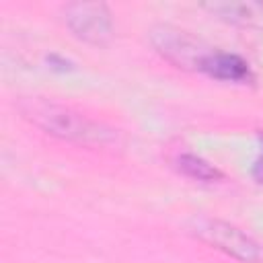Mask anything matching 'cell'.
I'll use <instances>...</instances> for the list:
<instances>
[{
    "mask_svg": "<svg viewBox=\"0 0 263 263\" xmlns=\"http://www.w3.org/2000/svg\"><path fill=\"white\" fill-rule=\"evenodd\" d=\"M21 109L25 117L31 119L37 127L62 140H70L84 146H117L119 144L115 129L70 107L43 101V99H29L21 105Z\"/></svg>",
    "mask_w": 263,
    "mask_h": 263,
    "instance_id": "1",
    "label": "cell"
},
{
    "mask_svg": "<svg viewBox=\"0 0 263 263\" xmlns=\"http://www.w3.org/2000/svg\"><path fill=\"white\" fill-rule=\"evenodd\" d=\"M195 234L214 245L216 249L224 251L226 255L242 261V263H261L263 261V249L261 245L251 238L240 228L222 222V220H199L195 224Z\"/></svg>",
    "mask_w": 263,
    "mask_h": 263,
    "instance_id": "2",
    "label": "cell"
},
{
    "mask_svg": "<svg viewBox=\"0 0 263 263\" xmlns=\"http://www.w3.org/2000/svg\"><path fill=\"white\" fill-rule=\"evenodd\" d=\"M64 18L72 33L92 45H105L113 35L111 12L101 2H74L64 10Z\"/></svg>",
    "mask_w": 263,
    "mask_h": 263,
    "instance_id": "3",
    "label": "cell"
},
{
    "mask_svg": "<svg viewBox=\"0 0 263 263\" xmlns=\"http://www.w3.org/2000/svg\"><path fill=\"white\" fill-rule=\"evenodd\" d=\"M197 70L205 72L210 78L216 80H228V82H249L253 80L249 64L236 55V53H226V51H210L203 55L199 62Z\"/></svg>",
    "mask_w": 263,
    "mask_h": 263,
    "instance_id": "4",
    "label": "cell"
},
{
    "mask_svg": "<svg viewBox=\"0 0 263 263\" xmlns=\"http://www.w3.org/2000/svg\"><path fill=\"white\" fill-rule=\"evenodd\" d=\"M177 168L183 173V175H187V177H191V179H195V181H218V179H222V173L214 166V164H210L208 160H203L201 156H197V154H189V152H185V154H181L179 158H177Z\"/></svg>",
    "mask_w": 263,
    "mask_h": 263,
    "instance_id": "5",
    "label": "cell"
},
{
    "mask_svg": "<svg viewBox=\"0 0 263 263\" xmlns=\"http://www.w3.org/2000/svg\"><path fill=\"white\" fill-rule=\"evenodd\" d=\"M253 177H255L259 183H263V158H257V162H255V166H253Z\"/></svg>",
    "mask_w": 263,
    "mask_h": 263,
    "instance_id": "6",
    "label": "cell"
}]
</instances>
